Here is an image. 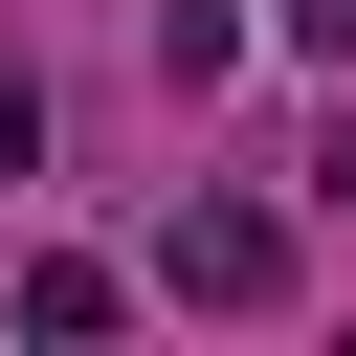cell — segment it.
Masks as SVG:
<instances>
[{"label":"cell","instance_id":"6da1fadb","mask_svg":"<svg viewBox=\"0 0 356 356\" xmlns=\"http://www.w3.org/2000/svg\"><path fill=\"white\" fill-rule=\"evenodd\" d=\"M156 289H178V312H289V200L200 178V200L156 222Z\"/></svg>","mask_w":356,"mask_h":356},{"label":"cell","instance_id":"7a4b0ae2","mask_svg":"<svg viewBox=\"0 0 356 356\" xmlns=\"http://www.w3.org/2000/svg\"><path fill=\"white\" fill-rule=\"evenodd\" d=\"M111 312H134V267H89V245H44V267H22V334H44V356H89Z\"/></svg>","mask_w":356,"mask_h":356},{"label":"cell","instance_id":"3957f363","mask_svg":"<svg viewBox=\"0 0 356 356\" xmlns=\"http://www.w3.org/2000/svg\"><path fill=\"white\" fill-rule=\"evenodd\" d=\"M0 178H44V67L0 44Z\"/></svg>","mask_w":356,"mask_h":356},{"label":"cell","instance_id":"277c9868","mask_svg":"<svg viewBox=\"0 0 356 356\" xmlns=\"http://www.w3.org/2000/svg\"><path fill=\"white\" fill-rule=\"evenodd\" d=\"M267 22H289V44H312V67H356V0H267Z\"/></svg>","mask_w":356,"mask_h":356},{"label":"cell","instance_id":"5b68a950","mask_svg":"<svg viewBox=\"0 0 356 356\" xmlns=\"http://www.w3.org/2000/svg\"><path fill=\"white\" fill-rule=\"evenodd\" d=\"M312 178H334V200H356V111H334V156H312Z\"/></svg>","mask_w":356,"mask_h":356}]
</instances>
